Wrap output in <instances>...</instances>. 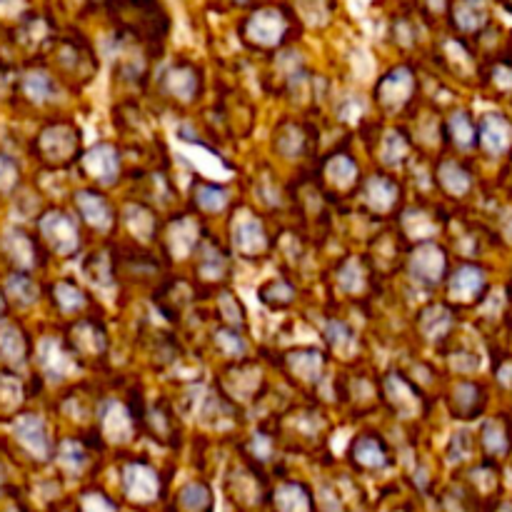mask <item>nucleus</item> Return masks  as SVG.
<instances>
[{
  "instance_id": "4c0bfd02",
  "label": "nucleus",
  "mask_w": 512,
  "mask_h": 512,
  "mask_svg": "<svg viewBox=\"0 0 512 512\" xmlns=\"http://www.w3.org/2000/svg\"><path fill=\"white\" fill-rule=\"evenodd\" d=\"M338 283H340V288L348 290V293H358V290H363L365 273H363V268H360L358 260L350 258L348 263H345L343 268H340Z\"/></svg>"
},
{
  "instance_id": "9d476101",
  "label": "nucleus",
  "mask_w": 512,
  "mask_h": 512,
  "mask_svg": "<svg viewBox=\"0 0 512 512\" xmlns=\"http://www.w3.org/2000/svg\"><path fill=\"white\" fill-rule=\"evenodd\" d=\"M75 145H78V135L70 125H53L40 138V148H43L45 158L58 160V163L68 160L75 153Z\"/></svg>"
},
{
  "instance_id": "ea45409f",
  "label": "nucleus",
  "mask_w": 512,
  "mask_h": 512,
  "mask_svg": "<svg viewBox=\"0 0 512 512\" xmlns=\"http://www.w3.org/2000/svg\"><path fill=\"white\" fill-rule=\"evenodd\" d=\"M450 135H453V140L460 145V148H470V145H473L475 128L473 123H470L468 115L455 113L453 118H450Z\"/></svg>"
},
{
  "instance_id": "f704fd0d",
  "label": "nucleus",
  "mask_w": 512,
  "mask_h": 512,
  "mask_svg": "<svg viewBox=\"0 0 512 512\" xmlns=\"http://www.w3.org/2000/svg\"><path fill=\"white\" fill-rule=\"evenodd\" d=\"M5 248H8L10 258L18 265H25V268H28V265L33 263V245H30V240L25 238L23 233H18V230H13V233L8 235Z\"/></svg>"
},
{
  "instance_id": "8fccbe9b",
  "label": "nucleus",
  "mask_w": 512,
  "mask_h": 512,
  "mask_svg": "<svg viewBox=\"0 0 512 512\" xmlns=\"http://www.w3.org/2000/svg\"><path fill=\"white\" fill-rule=\"evenodd\" d=\"M15 180V163L5 155H0V190L10 188Z\"/></svg>"
},
{
  "instance_id": "58836bf2",
  "label": "nucleus",
  "mask_w": 512,
  "mask_h": 512,
  "mask_svg": "<svg viewBox=\"0 0 512 512\" xmlns=\"http://www.w3.org/2000/svg\"><path fill=\"white\" fill-rule=\"evenodd\" d=\"M483 445L490 455H503L508 450V438H505L503 425L490 420L483 428Z\"/></svg>"
},
{
  "instance_id": "c756f323",
  "label": "nucleus",
  "mask_w": 512,
  "mask_h": 512,
  "mask_svg": "<svg viewBox=\"0 0 512 512\" xmlns=\"http://www.w3.org/2000/svg\"><path fill=\"white\" fill-rule=\"evenodd\" d=\"M260 298L263 303H268L270 308H285V305L293 303V288L283 280H270L260 288Z\"/></svg>"
},
{
  "instance_id": "423d86ee",
  "label": "nucleus",
  "mask_w": 512,
  "mask_h": 512,
  "mask_svg": "<svg viewBox=\"0 0 512 512\" xmlns=\"http://www.w3.org/2000/svg\"><path fill=\"white\" fill-rule=\"evenodd\" d=\"M123 488L125 495L135 503H150L158 495L160 483L158 475L148 468V465L133 463L123 470Z\"/></svg>"
},
{
  "instance_id": "de8ad7c7",
  "label": "nucleus",
  "mask_w": 512,
  "mask_h": 512,
  "mask_svg": "<svg viewBox=\"0 0 512 512\" xmlns=\"http://www.w3.org/2000/svg\"><path fill=\"white\" fill-rule=\"evenodd\" d=\"M60 463L70 470H80L85 465V453L78 443H63L60 448Z\"/></svg>"
},
{
  "instance_id": "f8f14e48",
  "label": "nucleus",
  "mask_w": 512,
  "mask_h": 512,
  "mask_svg": "<svg viewBox=\"0 0 512 512\" xmlns=\"http://www.w3.org/2000/svg\"><path fill=\"white\" fill-rule=\"evenodd\" d=\"M480 143H483V148L488 153H505L512 143V125L503 115H485L480 120Z\"/></svg>"
},
{
  "instance_id": "09e8293b",
  "label": "nucleus",
  "mask_w": 512,
  "mask_h": 512,
  "mask_svg": "<svg viewBox=\"0 0 512 512\" xmlns=\"http://www.w3.org/2000/svg\"><path fill=\"white\" fill-rule=\"evenodd\" d=\"M83 512H118L110 500H105L103 495H85L83 498Z\"/></svg>"
},
{
  "instance_id": "ddd939ff",
  "label": "nucleus",
  "mask_w": 512,
  "mask_h": 512,
  "mask_svg": "<svg viewBox=\"0 0 512 512\" xmlns=\"http://www.w3.org/2000/svg\"><path fill=\"white\" fill-rule=\"evenodd\" d=\"M100 428L110 443H128L133 438V423H130L128 410L120 403H108L100 415Z\"/></svg>"
},
{
  "instance_id": "2eb2a0df",
  "label": "nucleus",
  "mask_w": 512,
  "mask_h": 512,
  "mask_svg": "<svg viewBox=\"0 0 512 512\" xmlns=\"http://www.w3.org/2000/svg\"><path fill=\"white\" fill-rule=\"evenodd\" d=\"M483 285V270L473 268V265H463V268L453 275V280H450V295H453L455 300H460V303H468V300H473L475 295L483 290Z\"/></svg>"
},
{
  "instance_id": "72a5a7b5",
  "label": "nucleus",
  "mask_w": 512,
  "mask_h": 512,
  "mask_svg": "<svg viewBox=\"0 0 512 512\" xmlns=\"http://www.w3.org/2000/svg\"><path fill=\"white\" fill-rule=\"evenodd\" d=\"M325 338H328V343L333 345V350H338V353H350V350L355 348L353 330H350L345 323H340V320L328 323V328H325Z\"/></svg>"
},
{
  "instance_id": "6e6552de",
  "label": "nucleus",
  "mask_w": 512,
  "mask_h": 512,
  "mask_svg": "<svg viewBox=\"0 0 512 512\" xmlns=\"http://www.w3.org/2000/svg\"><path fill=\"white\" fill-rule=\"evenodd\" d=\"M233 243L243 255L263 253L268 240H265V230L263 225L258 223V218H253V215L248 213L240 215L233 223Z\"/></svg>"
},
{
  "instance_id": "bb28decb",
  "label": "nucleus",
  "mask_w": 512,
  "mask_h": 512,
  "mask_svg": "<svg viewBox=\"0 0 512 512\" xmlns=\"http://www.w3.org/2000/svg\"><path fill=\"white\" fill-rule=\"evenodd\" d=\"M440 183L445 185L448 193L465 195L470 188V175L458 163H443L440 165Z\"/></svg>"
},
{
  "instance_id": "f3484780",
  "label": "nucleus",
  "mask_w": 512,
  "mask_h": 512,
  "mask_svg": "<svg viewBox=\"0 0 512 512\" xmlns=\"http://www.w3.org/2000/svg\"><path fill=\"white\" fill-rule=\"evenodd\" d=\"M165 88L180 100H190L198 90V73L190 65H175L165 73Z\"/></svg>"
},
{
  "instance_id": "7ed1b4c3",
  "label": "nucleus",
  "mask_w": 512,
  "mask_h": 512,
  "mask_svg": "<svg viewBox=\"0 0 512 512\" xmlns=\"http://www.w3.org/2000/svg\"><path fill=\"white\" fill-rule=\"evenodd\" d=\"M40 233L48 240L50 248L60 255H70L78 250V228L63 213H48L40 220Z\"/></svg>"
},
{
  "instance_id": "2f4dec72",
  "label": "nucleus",
  "mask_w": 512,
  "mask_h": 512,
  "mask_svg": "<svg viewBox=\"0 0 512 512\" xmlns=\"http://www.w3.org/2000/svg\"><path fill=\"white\" fill-rule=\"evenodd\" d=\"M180 505L188 512H203L210 508V490L200 483H190L180 493Z\"/></svg>"
},
{
  "instance_id": "c9c22d12",
  "label": "nucleus",
  "mask_w": 512,
  "mask_h": 512,
  "mask_svg": "<svg viewBox=\"0 0 512 512\" xmlns=\"http://www.w3.org/2000/svg\"><path fill=\"white\" fill-rule=\"evenodd\" d=\"M195 200H198V205L203 210L215 213V210H223L228 205V193L223 188H218V185H200L195 190Z\"/></svg>"
},
{
  "instance_id": "f03ea898",
  "label": "nucleus",
  "mask_w": 512,
  "mask_h": 512,
  "mask_svg": "<svg viewBox=\"0 0 512 512\" xmlns=\"http://www.w3.org/2000/svg\"><path fill=\"white\" fill-rule=\"evenodd\" d=\"M290 23L285 10L275 8V5H265L250 13V18L243 23V35L248 43L258 45V48H278L288 35Z\"/></svg>"
},
{
  "instance_id": "412c9836",
  "label": "nucleus",
  "mask_w": 512,
  "mask_h": 512,
  "mask_svg": "<svg viewBox=\"0 0 512 512\" xmlns=\"http://www.w3.org/2000/svg\"><path fill=\"white\" fill-rule=\"evenodd\" d=\"M198 245V225L190 218H180L178 223H173L170 228V248L178 258H185L190 250Z\"/></svg>"
},
{
  "instance_id": "6ab92c4d",
  "label": "nucleus",
  "mask_w": 512,
  "mask_h": 512,
  "mask_svg": "<svg viewBox=\"0 0 512 512\" xmlns=\"http://www.w3.org/2000/svg\"><path fill=\"white\" fill-rule=\"evenodd\" d=\"M365 198H368L370 208L378 213H388L398 200V185L390 183L388 178H370L368 188H365Z\"/></svg>"
},
{
  "instance_id": "79ce46f5",
  "label": "nucleus",
  "mask_w": 512,
  "mask_h": 512,
  "mask_svg": "<svg viewBox=\"0 0 512 512\" xmlns=\"http://www.w3.org/2000/svg\"><path fill=\"white\" fill-rule=\"evenodd\" d=\"M55 300H58V305L65 310V313H73V310L83 308L85 305L83 293H80V290L70 283L55 285Z\"/></svg>"
},
{
  "instance_id": "393cba45",
  "label": "nucleus",
  "mask_w": 512,
  "mask_h": 512,
  "mask_svg": "<svg viewBox=\"0 0 512 512\" xmlns=\"http://www.w3.org/2000/svg\"><path fill=\"white\" fill-rule=\"evenodd\" d=\"M125 223H128L130 233L138 235L140 240H150V235H153L155 230L153 215H150L143 205H128V208H125Z\"/></svg>"
},
{
  "instance_id": "4d7b16f0",
  "label": "nucleus",
  "mask_w": 512,
  "mask_h": 512,
  "mask_svg": "<svg viewBox=\"0 0 512 512\" xmlns=\"http://www.w3.org/2000/svg\"><path fill=\"white\" fill-rule=\"evenodd\" d=\"M505 3H508V5H510V10H512V0H505Z\"/></svg>"
},
{
  "instance_id": "37998d69",
  "label": "nucleus",
  "mask_w": 512,
  "mask_h": 512,
  "mask_svg": "<svg viewBox=\"0 0 512 512\" xmlns=\"http://www.w3.org/2000/svg\"><path fill=\"white\" fill-rule=\"evenodd\" d=\"M215 340H218L220 350H223L225 355H230V358H238V355L245 353L243 338H240L235 330H218V333H215Z\"/></svg>"
},
{
  "instance_id": "f257e3e1",
  "label": "nucleus",
  "mask_w": 512,
  "mask_h": 512,
  "mask_svg": "<svg viewBox=\"0 0 512 512\" xmlns=\"http://www.w3.org/2000/svg\"><path fill=\"white\" fill-rule=\"evenodd\" d=\"M108 5L120 25L135 35L158 38L168 28V15L160 0H108Z\"/></svg>"
},
{
  "instance_id": "c03bdc74",
  "label": "nucleus",
  "mask_w": 512,
  "mask_h": 512,
  "mask_svg": "<svg viewBox=\"0 0 512 512\" xmlns=\"http://www.w3.org/2000/svg\"><path fill=\"white\" fill-rule=\"evenodd\" d=\"M275 143H278L280 153L288 148V143H293V153L298 155L300 150H303V130H300L298 125H283V128L278 130V140H275Z\"/></svg>"
},
{
  "instance_id": "603ef678",
  "label": "nucleus",
  "mask_w": 512,
  "mask_h": 512,
  "mask_svg": "<svg viewBox=\"0 0 512 512\" xmlns=\"http://www.w3.org/2000/svg\"><path fill=\"white\" fill-rule=\"evenodd\" d=\"M253 450H255V453H258L263 460L268 458V455H270V443H268V438H265V435H258V438L253 440Z\"/></svg>"
},
{
  "instance_id": "dca6fc26",
  "label": "nucleus",
  "mask_w": 512,
  "mask_h": 512,
  "mask_svg": "<svg viewBox=\"0 0 512 512\" xmlns=\"http://www.w3.org/2000/svg\"><path fill=\"white\" fill-rule=\"evenodd\" d=\"M385 393H388V400L393 403V408L398 410V415H403V418H413V415L418 413L420 408L418 398H415L410 385L405 383L400 375H390V378L385 380Z\"/></svg>"
},
{
  "instance_id": "7c9ffc66",
  "label": "nucleus",
  "mask_w": 512,
  "mask_h": 512,
  "mask_svg": "<svg viewBox=\"0 0 512 512\" xmlns=\"http://www.w3.org/2000/svg\"><path fill=\"white\" fill-rule=\"evenodd\" d=\"M355 175H358V168H355L353 160L345 158V155H338V158H333L328 163V178L333 180L338 188H348V185H353Z\"/></svg>"
},
{
  "instance_id": "9b49d317",
  "label": "nucleus",
  "mask_w": 512,
  "mask_h": 512,
  "mask_svg": "<svg viewBox=\"0 0 512 512\" xmlns=\"http://www.w3.org/2000/svg\"><path fill=\"white\" fill-rule=\"evenodd\" d=\"M85 170L90 175L100 180V183L110 185L115 178H118V170H120V160H118V150L113 145H95L93 150H88L85 155Z\"/></svg>"
},
{
  "instance_id": "5701e85b",
  "label": "nucleus",
  "mask_w": 512,
  "mask_h": 512,
  "mask_svg": "<svg viewBox=\"0 0 512 512\" xmlns=\"http://www.w3.org/2000/svg\"><path fill=\"white\" fill-rule=\"evenodd\" d=\"M275 505L278 512H310V498L300 485H283L275 493Z\"/></svg>"
},
{
  "instance_id": "4be33fe9",
  "label": "nucleus",
  "mask_w": 512,
  "mask_h": 512,
  "mask_svg": "<svg viewBox=\"0 0 512 512\" xmlns=\"http://www.w3.org/2000/svg\"><path fill=\"white\" fill-rule=\"evenodd\" d=\"M290 368H293V373H298V378L313 383L323 373V355L318 350H298V353L290 355Z\"/></svg>"
},
{
  "instance_id": "e433bc0d",
  "label": "nucleus",
  "mask_w": 512,
  "mask_h": 512,
  "mask_svg": "<svg viewBox=\"0 0 512 512\" xmlns=\"http://www.w3.org/2000/svg\"><path fill=\"white\" fill-rule=\"evenodd\" d=\"M8 295L15 303L30 305L38 298V288H35L33 280L25 278V275H13V278L8 280Z\"/></svg>"
},
{
  "instance_id": "a878e982",
  "label": "nucleus",
  "mask_w": 512,
  "mask_h": 512,
  "mask_svg": "<svg viewBox=\"0 0 512 512\" xmlns=\"http://www.w3.org/2000/svg\"><path fill=\"white\" fill-rule=\"evenodd\" d=\"M353 455L360 465H365V468H383L385 465L383 448H380L378 440H373V438L355 440Z\"/></svg>"
},
{
  "instance_id": "5fc2aeb1",
  "label": "nucleus",
  "mask_w": 512,
  "mask_h": 512,
  "mask_svg": "<svg viewBox=\"0 0 512 512\" xmlns=\"http://www.w3.org/2000/svg\"><path fill=\"white\" fill-rule=\"evenodd\" d=\"M235 3H248V0H235Z\"/></svg>"
},
{
  "instance_id": "4468645a",
  "label": "nucleus",
  "mask_w": 512,
  "mask_h": 512,
  "mask_svg": "<svg viewBox=\"0 0 512 512\" xmlns=\"http://www.w3.org/2000/svg\"><path fill=\"white\" fill-rule=\"evenodd\" d=\"M75 203H78V210H80V215L85 218V223L93 225L95 230H108L110 225H113L108 203H105L100 195L83 190V193L75 195Z\"/></svg>"
},
{
  "instance_id": "1a4fd4ad",
  "label": "nucleus",
  "mask_w": 512,
  "mask_h": 512,
  "mask_svg": "<svg viewBox=\"0 0 512 512\" xmlns=\"http://www.w3.org/2000/svg\"><path fill=\"white\" fill-rule=\"evenodd\" d=\"M488 20V0H455L453 3V23L460 33H478Z\"/></svg>"
},
{
  "instance_id": "a19ab883",
  "label": "nucleus",
  "mask_w": 512,
  "mask_h": 512,
  "mask_svg": "<svg viewBox=\"0 0 512 512\" xmlns=\"http://www.w3.org/2000/svg\"><path fill=\"white\" fill-rule=\"evenodd\" d=\"M23 88H25V93H28V98H33V100H48V95L53 93V83H50L48 75L40 73V70L25 75Z\"/></svg>"
},
{
  "instance_id": "39448f33",
  "label": "nucleus",
  "mask_w": 512,
  "mask_h": 512,
  "mask_svg": "<svg viewBox=\"0 0 512 512\" xmlns=\"http://www.w3.org/2000/svg\"><path fill=\"white\" fill-rule=\"evenodd\" d=\"M410 273L418 283L423 285H438L445 273V253L433 243H423L413 253L410 260Z\"/></svg>"
},
{
  "instance_id": "a18cd8bd",
  "label": "nucleus",
  "mask_w": 512,
  "mask_h": 512,
  "mask_svg": "<svg viewBox=\"0 0 512 512\" xmlns=\"http://www.w3.org/2000/svg\"><path fill=\"white\" fill-rule=\"evenodd\" d=\"M455 403H458V413L470 415L478 408V388L468 383L458 385V390H455Z\"/></svg>"
},
{
  "instance_id": "cd10ccee",
  "label": "nucleus",
  "mask_w": 512,
  "mask_h": 512,
  "mask_svg": "<svg viewBox=\"0 0 512 512\" xmlns=\"http://www.w3.org/2000/svg\"><path fill=\"white\" fill-rule=\"evenodd\" d=\"M198 270L205 280H218L220 275L225 273L223 253H220L218 248H213V245H203V248H200Z\"/></svg>"
},
{
  "instance_id": "a211bd4d",
  "label": "nucleus",
  "mask_w": 512,
  "mask_h": 512,
  "mask_svg": "<svg viewBox=\"0 0 512 512\" xmlns=\"http://www.w3.org/2000/svg\"><path fill=\"white\" fill-rule=\"evenodd\" d=\"M40 365H43V370L48 373V378L53 380H63L70 370L68 355H65L63 348L50 338L40 343Z\"/></svg>"
},
{
  "instance_id": "0eeeda50",
  "label": "nucleus",
  "mask_w": 512,
  "mask_h": 512,
  "mask_svg": "<svg viewBox=\"0 0 512 512\" xmlns=\"http://www.w3.org/2000/svg\"><path fill=\"white\" fill-rule=\"evenodd\" d=\"M15 438H18L20 445H23L28 453H33L35 458H48V430H45V423L38 415H23V418H18V423H15Z\"/></svg>"
},
{
  "instance_id": "864d4df0",
  "label": "nucleus",
  "mask_w": 512,
  "mask_h": 512,
  "mask_svg": "<svg viewBox=\"0 0 512 512\" xmlns=\"http://www.w3.org/2000/svg\"><path fill=\"white\" fill-rule=\"evenodd\" d=\"M3 310H5V300H3V295H0V315H3Z\"/></svg>"
},
{
  "instance_id": "3c124183",
  "label": "nucleus",
  "mask_w": 512,
  "mask_h": 512,
  "mask_svg": "<svg viewBox=\"0 0 512 512\" xmlns=\"http://www.w3.org/2000/svg\"><path fill=\"white\" fill-rule=\"evenodd\" d=\"M360 113H363V103H358V100H348V103L340 108V115H343L345 120H355Z\"/></svg>"
},
{
  "instance_id": "b1692460",
  "label": "nucleus",
  "mask_w": 512,
  "mask_h": 512,
  "mask_svg": "<svg viewBox=\"0 0 512 512\" xmlns=\"http://www.w3.org/2000/svg\"><path fill=\"white\" fill-rule=\"evenodd\" d=\"M75 348L80 350V353H88V355H95V353H103L105 348V338H103V330L95 328L93 323H80L78 328H75Z\"/></svg>"
},
{
  "instance_id": "c85d7f7f",
  "label": "nucleus",
  "mask_w": 512,
  "mask_h": 512,
  "mask_svg": "<svg viewBox=\"0 0 512 512\" xmlns=\"http://www.w3.org/2000/svg\"><path fill=\"white\" fill-rule=\"evenodd\" d=\"M0 353H3L5 360H10V363H23L25 358L23 335L15 328H10V325L0 330Z\"/></svg>"
},
{
  "instance_id": "473e14b6",
  "label": "nucleus",
  "mask_w": 512,
  "mask_h": 512,
  "mask_svg": "<svg viewBox=\"0 0 512 512\" xmlns=\"http://www.w3.org/2000/svg\"><path fill=\"white\" fill-rule=\"evenodd\" d=\"M380 155H383V163L398 165L400 160H403L405 155H408V143H405L403 135L395 133V130L385 133L383 145H380Z\"/></svg>"
},
{
  "instance_id": "20e7f679",
  "label": "nucleus",
  "mask_w": 512,
  "mask_h": 512,
  "mask_svg": "<svg viewBox=\"0 0 512 512\" xmlns=\"http://www.w3.org/2000/svg\"><path fill=\"white\" fill-rule=\"evenodd\" d=\"M413 88V73H410V68L400 65V68H393L383 80H380L378 88H375V95H378L380 103L388 105V108H400V105L408 103V98L413 95Z\"/></svg>"
},
{
  "instance_id": "aec40b11",
  "label": "nucleus",
  "mask_w": 512,
  "mask_h": 512,
  "mask_svg": "<svg viewBox=\"0 0 512 512\" xmlns=\"http://www.w3.org/2000/svg\"><path fill=\"white\" fill-rule=\"evenodd\" d=\"M450 328H453V315H450V310L443 308V305H433V308L425 310L423 318H420V330H423L425 338L430 340H443Z\"/></svg>"
},
{
  "instance_id": "6e6d98bb",
  "label": "nucleus",
  "mask_w": 512,
  "mask_h": 512,
  "mask_svg": "<svg viewBox=\"0 0 512 512\" xmlns=\"http://www.w3.org/2000/svg\"><path fill=\"white\" fill-rule=\"evenodd\" d=\"M93 3H103V0H93ZM105 3H108V0H105Z\"/></svg>"
},
{
  "instance_id": "49530a36",
  "label": "nucleus",
  "mask_w": 512,
  "mask_h": 512,
  "mask_svg": "<svg viewBox=\"0 0 512 512\" xmlns=\"http://www.w3.org/2000/svg\"><path fill=\"white\" fill-rule=\"evenodd\" d=\"M218 305H220V313H223V318L228 320L230 325H240V323H243L245 313H243V305L238 303V298H233V295H230V293H225V295H220Z\"/></svg>"
}]
</instances>
